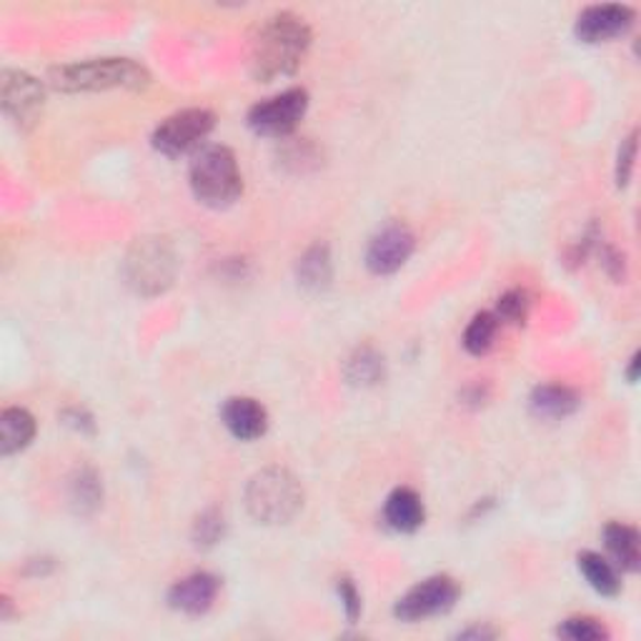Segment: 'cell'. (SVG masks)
<instances>
[{
	"label": "cell",
	"mask_w": 641,
	"mask_h": 641,
	"mask_svg": "<svg viewBox=\"0 0 641 641\" xmlns=\"http://www.w3.org/2000/svg\"><path fill=\"white\" fill-rule=\"evenodd\" d=\"M634 161H637V130L621 140L619 156H617V186L627 188L631 181V173H634Z\"/></svg>",
	"instance_id": "obj_26"
},
{
	"label": "cell",
	"mask_w": 641,
	"mask_h": 641,
	"mask_svg": "<svg viewBox=\"0 0 641 641\" xmlns=\"http://www.w3.org/2000/svg\"><path fill=\"white\" fill-rule=\"evenodd\" d=\"M218 592H221V579L216 574H188L179 579L169 590V607L188 614V617H201V614L214 607Z\"/></svg>",
	"instance_id": "obj_12"
},
{
	"label": "cell",
	"mask_w": 641,
	"mask_h": 641,
	"mask_svg": "<svg viewBox=\"0 0 641 641\" xmlns=\"http://www.w3.org/2000/svg\"><path fill=\"white\" fill-rule=\"evenodd\" d=\"M602 263L604 268H607V274L614 278V281H625L627 271H625V256L617 249H607L602 253Z\"/></svg>",
	"instance_id": "obj_28"
},
{
	"label": "cell",
	"mask_w": 641,
	"mask_h": 641,
	"mask_svg": "<svg viewBox=\"0 0 641 641\" xmlns=\"http://www.w3.org/2000/svg\"><path fill=\"white\" fill-rule=\"evenodd\" d=\"M35 438V419L28 409L11 407L0 414V451L11 456L23 451Z\"/></svg>",
	"instance_id": "obj_17"
},
{
	"label": "cell",
	"mask_w": 641,
	"mask_h": 641,
	"mask_svg": "<svg viewBox=\"0 0 641 641\" xmlns=\"http://www.w3.org/2000/svg\"><path fill=\"white\" fill-rule=\"evenodd\" d=\"M416 249V236L409 226L389 224L368 241L366 266L376 276H389L411 259Z\"/></svg>",
	"instance_id": "obj_10"
},
{
	"label": "cell",
	"mask_w": 641,
	"mask_h": 641,
	"mask_svg": "<svg viewBox=\"0 0 641 641\" xmlns=\"http://www.w3.org/2000/svg\"><path fill=\"white\" fill-rule=\"evenodd\" d=\"M70 502L78 514H93L103 502V484L93 469H81L70 481Z\"/></svg>",
	"instance_id": "obj_21"
},
{
	"label": "cell",
	"mask_w": 641,
	"mask_h": 641,
	"mask_svg": "<svg viewBox=\"0 0 641 641\" xmlns=\"http://www.w3.org/2000/svg\"><path fill=\"white\" fill-rule=\"evenodd\" d=\"M499 321L494 311H481L473 316L469 321L467 331H463V348L469 351L473 356H481L487 354V351L494 346V339H496V331H499Z\"/></svg>",
	"instance_id": "obj_22"
},
{
	"label": "cell",
	"mask_w": 641,
	"mask_h": 641,
	"mask_svg": "<svg viewBox=\"0 0 641 641\" xmlns=\"http://www.w3.org/2000/svg\"><path fill=\"white\" fill-rule=\"evenodd\" d=\"M557 634L569 641H604L609 639V629L594 617H572L561 621Z\"/></svg>",
	"instance_id": "obj_23"
},
{
	"label": "cell",
	"mask_w": 641,
	"mask_h": 641,
	"mask_svg": "<svg viewBox=\"0 0 641 641\" xmlns=\"http://www.w3.org/2000/svg\"><path fill=\"white\" fill-rule=\"evenodd\" d=\"M224 534H226V519L218 508H208V512L201 514L196 524H193V543L201 549L216 547V543L224 539Z\"/></svg>",
	"instance_id": "obj_24"
},
{
	"label": "cell",
	"mask_w": 641,
	"mask_h": 641,
	"mask_svg": "<svg viewBox=\"0 0 641 641\" xmlns=\"http://www.w3.org/2000/svg\"><path fill=\"white\" fill-rule=\"evenodd\" d=\"M216 128V116L208 108H183L158 123L151 144L158 153L181 158L196 153L206 146V138Z\"/></svg>",
	"instance_id": "obj_6"
},
{
	"label": "cell",
	"mask_w": 641,
	"mask_h": 641,
	"mask_svg": "<svg viewBox=\"0 0 641 641\" xmlns=\"http://www.w3.org/2000/svg\"><path fill=\"white\" fill-rule=\"evenodd\" d=\"M459 594H461L459 584H456L451 576H446V574L428 576L416 586H411V590L401 596V599L397 602V607H393V617L401 621H409V625L432 619V617H442V614L451 611L456 607Z\"/></svg>",
	"instance_id": "obj_9"
},
{
	"label": "cell",
	"mask_w": 641,
	"mask_h": 641,
	"mask_svg": "<svg viewBox=\"0 0 641 641\" xmlns=\"http://www.w3.org/2000/svg\"><path fill=\"white\" fill-rule=\"evenodd\" d=\"M637 368H639V354L631 356V364H629V371H627V379L634 384L637 381Z\"/></svg>",
	"instance_id": "obj_30"
},
{
	"label": "cell",
	"mask_w": 641,
	"mask_h": 641,
	"mask_svg": "<svg viewBox=\"0 0 641 641\" xmlns=\"http://www.w3.org/2000/svg\"><path fill=\"white\" fill-rule=\"evenodd\" d=\"M576 566L579 572L584 574L586 584H590L596 594L609 596V599L611 596H619L621 579L609 559L596 554V551H582V554L576 557Z\"/></svg>",
	"instance_id": "obj_20"
},
{
	"label": "cell",
	"mask_w": 641,
	"mask_h": 641,
	"mask_svg": "<svg viewBox=\"0 0 641 641\" xmlns=\"http://www.w3.org/2000/svg\"><path fill=\"white\" fill-rule=\"evenodd\" d=\"M336 590L341 596V604H344V609H346V617L351 621H356L358 617H362V596H358L354 582H351V579H339Z\"/></svg>",
	"instance_id": "obj_27"
},
{
	"label": "cell",
	"mask_w": 641,
	"mask_h": 641,
	"mask_svg": "<svg viewBox=\"0 0 641 641\" xmlns=\"http://www.w3.org/2000/svg\"><path fill=\"white\" fill-rule=\"evenodd\" d=\"M245 508L251 519L266 526H281L296 519L304 508V487L291 471L268 467L253 473L245 484Z\"/></svg>",
	"instance_id": "obj_3"
},
{
	"label": "cell",
	"mask_w": 641,
	"mask_h": 641,
	"mask_svg": "<svg viewBox=\"0 0 641 641\" xmlns=\"http://www.w3.org/2000/svg\"><path fill=\"white\" fill-rule=\"evenodd\" d=\"M311 28L301 15L281 11L256 25L249 43V70L259 83L294 76L311 48Z\"/></svg>",
	"instance_id": "obj_1"
},
{
	"label": "cell",
	"mask_w": 641,
	"mask_h": 641,
	"mask_svg": "<svg viewBox=\"0 0 641 641\" xmlns=\"http://www.w3.org/2000/svg\"><path fill=\"white\" fill-rule=\"evenodd\" d=\"M309 111V93L304 88H288V91L274 95L253 105L249 111V126L253 134L266 138L291 136Z\"/></svg>",
	"instance_id": "obj_8"
},
{
	"label": "cell",
	"mask_w": 641,
	"mask_h": 641,
	"mask_svg": "<svg viewBox=\"0 0 641 641\" xmlns=\"http://www.w3.org/2000/svg\"><path fill=\"white\" fill-rule=\"evenodd\" d=\"M496 631L489 627H471L467 631H459V639H494Z\"/></svg>",
	"instance_id": "obj_29"
},
{
	"label": "cell",
	"mask_w": 641,
	"mask_h": 641,
	"mask_svg": "<svg viewBox=\"0 0 641 641\" xmlns=\"http://www.w3.org/2000/svg\"><path fill=\"white\" fill-rule=\"evenodd\" d=\"M582 407V397L574 389L561 384H543L537 386L529 397V409L537 419L547 421H561L566 416L576 414V409Z\"/></svg>",
	"instance_id": "obj_15"
},
{
	"label": "cell",
	"mask_w": 641,
	"mask_h": 641,
	"mask_svg": "<svg viewBox=\"0 0 641 641\" xmlns=\"http://www.w3.org/2000/svg\"><path fill=\"white\" fill-rule=\"evenodd\" d=\"M494 313L499 321L519 327V323L526 321V316H529V296H526V291H519V288L506 291L502 298H499Z\"/></svg>",
	"instance_id": "obj_25"
},
{
	"label": "cell",
	"mask_w": 641,
	"mask_h": 641,
	"mask_svg": "<svg viewBox=\"0 0 641 641\" xmlns=\"http://www.w3.org/2000/svg\"><path fill=\"white\" fill-rule=\"evenodd\" d=\"M48 83L60 93L144 91L151 85V73L130 58H93L56 66L48 73Z\"/></svg>",
	"instance_id": "obj_2"
},
{
	"label": "cell",
	"mask_w": 641,
	"mask_h": 641,
	"mask_svg": "<svg viewBox=\"0 0 641 641\" xmlns=\"http://www.w3.org/2000/svg\"><path fill=\"white\" fill-rule=\"evenodd\" d=\"M344 376L351 386L356 389H371V386L381 384L386 376L384 356L374 346H362L346 358Z\"/></svg>",
	"instance_id": "obj_19"
},
{
	"label": "cell",
	"mask_w": 641,
	"mask_h": 641,
	"mask_svg": "<svg viewBox=\"0 0 641 641\" xmlns=\"http://www.w3.org/2000/svg\"><path fill=\"white\" fill-rule=\"evenodd\" d=\"M296 274H298V284H301L306 291H323V288H329L333 278L329 245L327 243L311 245V249L298 259Z\"/></svg>",
	"instance_id": "obj_18"
},
{
	"label": "cell",
	"mask_w": 641,
	"mask_h": 641,
	"mask_svg": "<svg viewBox=\"0 0 641 641\" xmlns=\"http://www.w3.org/2000/svg\"><path fill=\"white\" fill-rule=\"evenodd\" d=\"M604 547H607L609 557L614 559L621 572H639L641 566V547H639V531L634 526L611 522L604 526Z\"/></svg>",
	"instance_id": "obj_16"
},
{
	"label": "cell",
	"mask_w": 641,
	"mask_h": 641,
	"mask_svg": "<svg viewBox=\"0 0 641 641\" xmlns=\"http://www.w3.org/2000/svg\"><path fill=\"white\" fill-rule=\"evenodd\" d=\"M0 103H3L5 118L15 128L31 130L46 108V88L25 70L5 68L0 78Z\"/></svg>",
	"instance_id": "obj_7"
},
{
	"label": "cell",
	"mask_w": 641,
	"mask_h": 641,
	"mask_svg": "<svg viewBox=\"0 0 641 641\" xmlns=\"http://www.w3.org/2000/svg\"><path fill=\"white\" fill-rule=\"evenodd\" d=\"M179 271V259L169 239L163 236H146L130 245L123 259V278L130 291L153 298L169 291Z\"/></svg>",
	"instance_id": "obj_5"
},
{
	"label": "cell",
	"mask_w": 641,
	"mask_h": 641,
	"mask_svg": "<svg viewBox=\"0 0 641 641\" xmlns=\"http://www.w3.org/2000/svg\"><path fill=\"white\" fill-rule=\"evenodd\" d=\"M384 522L399 534H414L426 522V506L414 489H393L384 504Z\"/></svg>",
	"instance_id": "obj_14"
},
{
	"label": "cell",
	"mask_w": 641,
	"mask_h": 641,
	"mask_svg": "<svg viewBox=\"0 0 641 641\" xmlns=\"http://www.w3.org/2000/svg\"><path fill=\"white\" fill-rule=\"evenodd\" d=\"M221 421L228 434L239 442H256L268 432V411L251 397H233L224 403Z\"/></svg>",
	"instance_id": "obj_13"
},
{
	"label": "cell",
	"mask_w": 641,
	"mask_h": 641,
	"mask_svg": "<svg viewBox=\"0 0 641 641\" xmlns=\"http://www.w3.org/2000/svg\"><path fill=\"white\" fill-rule=\"evenodd\" d=\"M637 21V11L629 5L621 3H602V5H590L586 11L579 13L574 33L582 43H609L614 38H621V35L629 33L631 25Z\"/></svg>",
	"instance_id": "obj_11"
},
{
	"label": "cell",
	"mask_w": 641,
	"mask_h": 641,
	"mask_svg": "<svg viewBox=\"0 0 641 641\" xmlns=\"http://www.w3.org/2000/svg\"><path fill=\"white\" fill-rule=\"evenodd\" d=\"M191 191L208 208L233 206L243 193V175L228 146H204L193 153L188 171Z\"/></svg>",
	"instance_id": "obj_4"
}]
</instances>
